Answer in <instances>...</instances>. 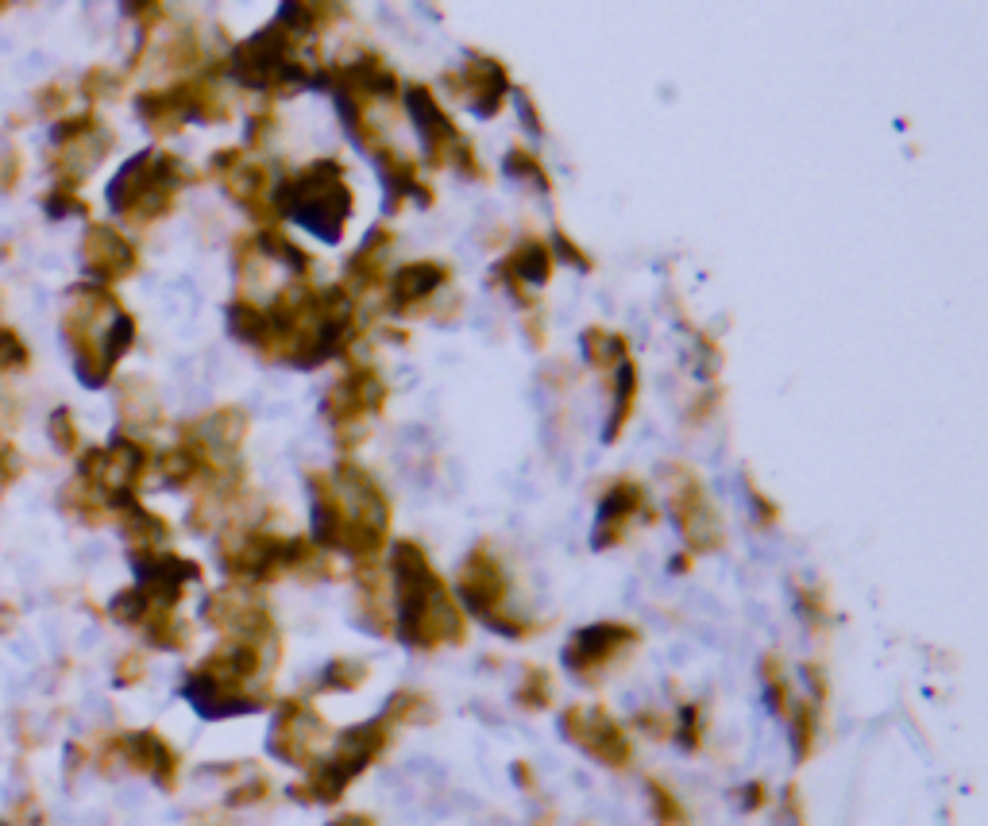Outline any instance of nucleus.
<instances>
[{"label": "nucleus", "mask_w": 988, "mask_h": 826, "mask_svg": "<svg viewBox=\"0 0 988 826\" xmlns=\"http://www.w3.org/2000/svg\"><path fill=\"white\" fill-rule=\"evenodd\" d=\"M819 723H823V703L796 695L788 707V734H792V753H796L799 765L811 760L815 742H819Z\"/></svg>", "instance_id": "bb28decb"}, {"label": "nucleus", "mask_w": 988, "mask_h": 826, "mask_svg": "<svg viewBox=\"0 0 988 826\" xmlns=\"http://www.w3.org/2000/svg\"><path fill=\"white\" fill-rule=\"evenodd\" d=\"M579 340H583V355H587V363L595 371H618L622 363L629 360L626 336H622V332H614V329L591 325Z\"/></svg>", "instance_id": "c85d7f7f"}, {"label": "nucleus", "mask_w": 988, "mask_h": 826, "mask_svg": "<svg viewBox=\"0 0 988 826\" xmlns=\"http://www.w3.org/2000/svg\"><path fill=\"white\" fill-rule=\"evenodd\" d=\"M120 525H124L128 541L140 548H159L170 537V525L159 514H151L148 506H140V502L120 510Z\"/></svg>", "instance_id": "2f4dec72"}, {"label": "nucleus", "mask_w": 988, "mask_h": 826, "mask_svg": "<svg viewBox=\"0 0 988 826\" xmlns=\"http://www.w3.org/2000/svg\"><path fill=\"white\" fill-rule=\"evenodd\" d=\"M271 796V780H266V776H255V780H244V784H236V788L229 792V804L232 807H251V804H259V799H266Z\"/></svg>", "instance_id": "c03bdc74"}, {"label": "nucleus", "mask_w": 988, "mask_h": 826, "mask_svg": "<svg viewBox=\"0 0 988 826\" xmlns=\"http://www.w3.org/2000/svg\"><path fill=\"white\" fill-rule=\"evenodd\" d=\"M649 804L653 815H657V826H687V812L661 780H649Z\"/></svg>", "instance_id": "58836bf2"}, {"label": "nucleus", "mask_w": 988, "mask_h": 826, "mask_svg": "<svg viewBox=\"0 0 988 826\" xmlns=\"http://www.w3.org/2000/svg\"><path fill=\"white\" fill-rule=\"evenodd\" d=\"M386 399H391L386 379L379 375L371 363H355V367H347L344 375L325 391L321 413L332 421V429H336V436L344 441V449H355V444L363 441V425L383 413Z\"/></svg>", "instance_id": "9d476101"}, {"label": "nucleus", "mask_w": 988, "mask_h": 826, "mask_svg": "<svg viewBox=\"0 0 988 826\" xmlns=\"http://www.w3.org/2000/svg\"><path fill=\"white\" fill-rule=\"evenodd\" d=\"M329 826H375V819H371V815H340V819H332Z\"/></svg>", "instance_id": "864d4df0"}, {"label": "nucleus", "mask_w": 988, "mask_h": 826, "mask_svg": "<svg viewBox=\"0 0 988 826\" xmlns=\"http://www.w3.org/2000/svg\"><path fill=\"white\" fill-rule=\"evenodd\" d=\"M553 251H548L545 240L537 236H525L517 248H510L506 255L498 259V266L491 271L494 282L506 286V294L514 298L517 305H530L533 302V290H541L548 279H553Z\"/></svg>", "instance_id": "aec40b11"}, {"label": "nucleus", "mask_w": 988, "mask_h": 826, "mask_svg": "<svg viewBox=\"0 0 988 826\" xmlns=\"http://www.w3.org/2000/svg\"><path fill=\"white\" fill-rule=\"evenodd\" d=\"M140 676H143V664L140 661H135V657L120 661V672H117L120 684H132V679H140Z\"/></svg>", "instance_id": "3c124183"}, {"label": "nucleus", "mask_w": 988, "mask_h": 826, "mask_svg": "<svg viewBox=\"0 0 988 826\" xmlns=\"http://www.w3.org/2000/svg\"><path fill=\"white\" fill-rule=\"evenodd\" d=\"M402 104H406L413 128H417L421 135V148H425V159L429 167H452L460 170L464 178H487V170H483L480 155H475L472 140H467L464 132L456 128V120L444 112V104L433 97V89L429 85H406L402 89Z\"/></svg>", "instance_id": "1a4fd4ad"}, {"label": "nucleus", "mask_w": 988, "mask_h": 826, "mask_svg": "<svg viewBox=\"0 0 988 826\" xmlns=\"http://www.w3.org/2000/svg\"><path fill=\"white\" fill-rule=\"evenodd\" d=\"M796 606H799V618H804L811 629H823L826 622H830V603H826L823 591H815V587H799Z\"/></svg>", "instance_id": "ea45409f"}, {"label": "nucleus", "mask_w": 988, "mask_h": 826, "mask_svg": "<svg viewBox=\"0 0 988 826\" xmlns=\"http://www.w3.org/2000/svg\"><path fill=\"white\" fill-rule=\"evenodd\" d=\"M510 598H514V587H510V576H506V568H502V561L491 553V545H475L472 553L464 556L460 576H456L460 611L475 614L483 626L502 637H514V642L533 637L537 626H533L530 618H522Z\"/></svg>", "instance_id": "6e6552de"}, {"label": "nucleus", "mask_w": 988, "mask_h": 826, "mask_svg": "<svg viewBox=\"0 0 988 826\" xmlns=\"http://www.w3.org/2000/svg\"><path fill=\"white\" fill-rule=\"evenodd\" d=\"M760 679H765V699H768V711H773L776 718H788V707H792V684H788V672H784V661L776 657V653H768L765 661H760Z\"/></svg>", "instance_id": "72a5a7b5"}, {"label": "nucleus", "mask_w": 988, "mask_h": 826, "mask_svg": "<svg viewBox=\"0 0 988 826\" xmlns=\"http://www.w3.org/2000/svg\"><path fill=\"white\" fill-rule=\"evenodd\" d=\"M371 163H375L379 182H383L386 190V213H399L406 201H417L421 209L433 205V190H429L425 178H421V167L413 163L410 155H402L399 148L383 143V148L371 155Z\"/></svg>", "instance_id": "5701e85b"}, {"label": "nucleus", "mask_w": 988, "mask_h": 826, "mask_svg": "<svg viewBox=\"0 0 988 826\" xmlns=\"http://www.w3.org/2000/svg\"><path fill=\"white\" fill-rule=\"evenodd\" d=\"M216 561L224 576L263 587V583L302 576V580H325L332 576V556L321 553L310 537L298 533H279L271 525H229L216 541Z\"/></svg>", "instance_id": "7ed1b4c3"}, {"label": "nucleus", "mask_w": 988, "mask_h": 826, "mask_svg": "<svg viewBox=\"0 0 988 826\" xmlns=\"http://www.w3.org/2000/svg\"><path fill=\"white\" fill-rule=\"evenodd\" d=\"M745 491H749L753 510H757V522H760V525H773V522H776V502L768 498V495H760L757 483H753L749 475H745Z\"/></svg>", "instance_id": "49530a36"}, {"label": "nucleus", "mask_w": 988, "mask_h": 826, "mask_svg": "<svg viewBox=\"0 0 988 826\" xmlns=\"http://www.w3.org/2000/svg\"><path fill=\"white\" fill-rule=\"evenodd\" d=\"M394 251V229L386 224H375V229L363 236V244L352 251L344 266V290L347 294H367V290L386 286V259Z\"/></svg>", "instance_id": "393cba45"}, {"label": "nucleus", "mask_w": 988, "mask_h": 826, "mask_svg": "<svg viewBox=\"0 0 988 826\" xmlns=\"http://www.w3.org/2000/svg\"><path fill=\"white\" fill-rule=\"evenodd\" d=\"M305 39H298L294 31H286L279 20H271L266 28H259L251 39H240L229 54V74L240 85L255 89L266 97H286L302 85H317L321 67L305 59Z\"/></svg>", "instance_id": "39448f33"}, {"label": "nucleus", "mask_w": 988, "mask_h": 826, "mask_svg": "<svg viewBox=\"0 0 988 826\" xmlns=\"http://www.w3.org/2000/svg\"><path fill=\"white\" fill-rule=\"evenodd\" d=\"M135 263H140V255H135L132 240L124 232L112 229V224H89L82 240V266L97 286L109 290L112 282L128 279L135 271Z\"/></svg>", "instance_id": "412c9836"}, {"label": "nucleus", "mask_w": 988, "mask_h": 826, "mask_svg": "<svg viewBox=\"0 0 988 826\" xmlns=\"http://www.w3.org/2000/svg\"><path fill=\"white\" fill-rule=\"evenodd\" d=\"M517 703H522L525 711H548L553 707V676H548V668H537V664H530V668L522 672V687H517Z\"/></svg>", "instance_id": "c9c22d12"}, {"label": "nucleus", "mask_w": 988, "mask_h": 826, "mask_svg": "<svg viewBox=\"0 0 988 826\" xmlns=\"http://www.w3.org/2000/svg\"><path fill=\"white\" fill-rule=\"evenodd\" d=\"M634 406H637V367H634V360H626L618 371H614V402H611V417H606V429H603L606 444H614L622 436V429H626L629 417H634Z\"/></svg>", "instance_id": "cd10ccee"}, {"label": "nucleus", "mask_w": 988, "mask_h": 826, "mask_svg": "<svg viewBox=\"0 0 988 826\" xmlns=\"http://www.w3.org/2000/svg\"><path fill=\"white\" fill-rule=\"evenodd\" d=\"M329 745V726L325 718L317 715L310 699L302 695H290L274 707L271 718V734H266V749L282 760V765L294 768H310L313 760L325 753Z\"/></svg>", "instance_id": "ddd939ff"}, {"label": "nucleus", "mask_w": 988, "mask_h": 826, "mask_svg": "<svg viewBox=\"0 0 988 826\" xmlns=\"http://www.w3.org/2000/svg\"><path fill=\"white\" fill-rule=\"evenodd\" d=\"M379 718L391 726H425L436 718V707L429 695L421 692H410V687H402V692H394L391 699H386V707L379 711Z\"/></svg>", "instance_id": "7c9ffc66"}, {"label": "nucleus", "mask_w": 988, "mask_h": 826, "mask_svg": "<svg viewBox=\"0 0 988 826\" xmlns=\"http://www.w3.org/2000/svg\"><path fill=\"white\" fill-rule=\"evenodd\" d=\"M209 174L224 185V193H229V198L244 209L259 229L279 224V216H274V209H271L274 174L263 163L248 159L240 148H229V151H216V155L209 159Z\"/></svg>", "instance_id": "2eb2a0df"}, {"label": "nucleus", "mask_w": 988, "mask_h": 826, "mask_svg": "<svg viewBox=\"0 0 988 826\" xmlns=\"http://www.w3.org/2000/svg\"><path fill=\"white\" fill-rule=\"evenodd\" d=\"M637 723H642V731H645V734H653V738H657V742L672 738V718L657 715V711H653V715H637Z\"/></svg>", "instance_id": "09e8293b"}, {"label": "nucleus", "mask_w": 988, "mask_h": 826, "mask_svg": "<svg viewBox=\"0 0 988 826\" xmlns=\"http://www.w3.org/2000/svg\"><path fill=\"white\" fill-rule=\"evenodd\" d=\"M47 433L54 436V449L59 452H78V441H82V436H78V425H74V417H70V410H54L51 421H47Z\"/></svg>", "instance_id": "a19ab883"}, {"label": "nucleus", "mask_w": 988, "mask_h": 826, "mask_svg": "<svg viewBox=\"0 0 988 826\" xmlns=\"http://www.w3.org/2000/svg\"><path fill=\"white\" fill-rule=\"evenodd\" d=\"M452 282V271L433 259H417V263H402L399 271L386 279V310L410 318V313L425 310L436 294Z\"/></svg>", "instance_id": "4be33fe9"}, {"label": "nucleus", "mask_w": 988, "mask_h": 826, "mask_svg": "<svg viewBox=\"0 0 988 826\" xmlns=\"http://www.w3.org/2000/svg\"><path fill=\"white\" fill-rule=\"evenodd\" d=\"M274 132H279V112L274 109L255 112V117L248 120V148H263Z\"/></svg>", "instance_id": "37998d69"}, {"label": "nucleus", "mask_w": 988, "mask_h": 826, "mask_svg": "<svg viewBox=\"0 0 988 826\" xmlns=\"http://www.w3.org/2000/svg\"><path fill=\"white\" fill-rule=\"evenodd\" d=\"M703 731H707V726H703V711H699V703H687V707L679 711L676 718H672V738L684 745L687 753H695V749H699V745H703Z\"/></svg>", "instance_id": "4c0bfd02"}, {"label": "nucleus", "mask_w": 988, "mask_h": 826, "mask_svg": "<svg viewBox=\"0 0 988 826\" xmlns=\"http://www.w3.org/2000/svg\"><path fill=\"white\" fill-rule=\"evenodd\" d=\"M634 522H653L649 495L637 480H618L606 487V495L598 498V514L591 525V548H614L626 541L629 525Z\"/></svg>", "instance_id": "6ab92c4d"}, {"label": "nucleus", "mask_w": 988, "mask_h": 826, "mask_svg": "<svg viewBox=\"0 0 988 826\" xmlns=\"http://www.w3.org/2000/svg\"><path fill=\"white\" fill-rule=\"evenodd\" d=\"M135 117L143 120V124L151 128V132L167 135V132H178V128L185 124L182 109H178L174 93L170 89H159V93H140L135 97Z\"/></svg>", "instance_id": "c756f323"}, {"label": "nucleus", "mask_w": 988, "mask_h": 826, "mask_svg": "<svg viewBox=\"0 0 988 826\" xmlns=\"http://www.w3.org/2000/svg\"><path fill=\"white\" fill-rule=\"evenodd\" d=\"M386 576L394 587V634L413 653H436L467 642V614L460 611L448 583L436 576L417 541H394Z\"/></svg>", "instance_id": "f03ea898"}, {"label": "nucleus", "mask_w": 988, "mask_h": 826, "mask_svg": "<svg viewBox=\"0 0 988 826\" xmlns=\"http://www.w3.org/2000/svg\"><path fill=\"white\" fill-rule=\"evenodd\" d=\"M28 363V347H23V340L16 336L12 329H0V367L12 371V367H23Z\"/></svg>", "instance_id": "a18cd8bd"}, {"label": "nucleus", "mask_w": 988, "mask_h": 826, "mask_svg": "<svg viewBox=\"0 0 988 826\" xmlns=\"http://www.w3.org/2000/svg\"><path fill=\"white\" fill-rule=\"evenodd\" d=\"M502 170H506L514 182H525V185H533V190H541V193L553 190V178H548V170L541 167L537 155H533V151H525V148H510L506 159H502Z\"/></svg>", "instance_id": "f704fd0d"}, {"label": "nucleus", "mask_w": 988, "mask_h": 826, "mask_svg": "<svg viewBox=\"0 0 988 826\" xmlns=\"http://www.w3.org/2000/svg\"><path fill=\"white\" fill-rule=\"evenodd\" d=\"M271 209L279 221H294L321 244H340L352 221V185L336 159H313L310 167L279 178L271 193Z\"/></svg>", "instance_id": "20e7f679"}, {"label": "nucleus", "mask_w": 988, "mask_h": 826, "mask_svg": "<svg viewBox=\"0 0 988 826\" xmlns=\"http://www.w3.org/2000/svg\"><path fill=\"white\" fill-rule=\"evenodd\" d=\"M548 251H553V259H564V263H572V266H576V271H591V266H595V263H591L587 251H583L579 244H572L568 232H556V236H553V248H548Z\"/></svg>", "instance_id": "79ce46f5"}, {"label": "nucleus", "mask_w": 988, "mask_h": 826, "mask_svg": "<svg viewBox=\"0 0 988 826\" xmlns=\"http://www.w3.org/2000/svg\"><path fill=\"white\" fill-rule=\"evenodd\" d=\"M344 16H347L344 4H294V0H286V4H279V16H274V20H279L286 31H294L298 39L313 43L321 31H329L332 23L344 20Z\"/></svg>", "instance_id": "a878e982"}, {"label": "nucleus", "mask_w": 988, "mask_h": 826, "mask_svg": "<svg viewBox=\"0 0 988 826\" xmlns=\"http://www.w3.org/2000/svg\"><path fill=\"white\" fill-rule=\"evenodd\" d=\"M182 695L190 699V707L198 711L201 718H213V723L236 718V715H255V711H263L266 703H271L266 687L240 684V679H229L221 676V672H209L205 664H198V668L185 676Z\"/></svg>", "instance_id": "dca6fc26"}, {"label": "nucleus", "mask_w": 988, "mask_h": 826, "mask_svg": "<svg viewBox=\"0 0 988 826\" xmlns=\"http://www.w3.org/2000/svg\"><path fill=\"white\" fill-rule=\"evenodd\" d=\"M642 645V629L629 626V622H595V626H583L564 642V668L579 679V684H598L606 672L622 668L634 649Z\"/></svg>", "instance_id": "9b49d317"}, {"label": "nucleus", "mask_w": 988, "mask_h": 826, "mask_svg": "<svg viewBox=\"0 0 988 826\" xmlns=\"http://www.w3.org/2000/svg\"><path fill=\"white\" fill-rule=\"evenodd\" d=\"M185 182H190V170L182 167V159L167 151H140L109 182V205L124 221L151 224L174 209V198Z\"/></svg>", "instance_id": "0eeeda50"}, {"label": "nucleus", "mask_w": 988, "mask_h": 826, "mask_svg": "<svg viewBox=\"0 0 988 826\" xmlns=\"http://www.w3.org/2000/svg\"><path fill=\"white\" fill-rule=\"evenodd\" d=\"M394 742V726L383 723V718H371V723L347 726L336 742H332L329 753H321L310 768H305V780L290 788V796L298 804H340L352 780H360Z\"/></svg>", "instance_id": "423d86ee"}, {"label": "nucleus", "mask_w": 988, "mask_h": 826, "mask_svg": "<svg viewBox=\"0 0 988 826\" xmlns=\"http://www.w3.org/2000/svg\"><path fill=\"white\" fill-rule=\"evenodd\" d=\"M371 676V664L367 661H355V657H336L325 664L321 672L317 687L321 692H360Z\"/></svg>", "instance_id": "473e14b6"}, {"label": "nucleus", "mask_w": 988, "mask_h": 826, "mask_svg": "<svg viewBox=\"0 0 988 826\" xmlns=\"http://www.w3.org/2000/svg\"><path fill=\"white\" fill-rule=\"evenodd\" d=\"M668 514L676 522V530L684 533L687 556H703V553H718L726 545V530L723 517H718L715 502H710L703 480L692 472V467H676L668 472Z\"/></svg>", "instance_id": "f8f14e48"}, {"label": "nucleus", "mask_w": 988, "mask_h": 826, "mask_svg": "<svg viewBox=\"0 0 988 826\" xmlns=\"http://www.w3.org/2000/svg\"><path fill=\"white\" fill-rule=\"evenodd\" d=\"M517 109H522V120H525V124H530V132H533V135H545V124H541L537 104H533V93H530V89H517Z\"/></svg>", "instance_id": "de8ad7c7"}, {"label": "nucleus", "mask_w": 988, "mask_h": 826, "mask_svg": "<svg viewBox=\"0 0 988 826\" xmlns=\"http://www.w3.org/2000/svg\"><path fill=\"white\" fill-rule=\"evenodd\" d=\"M561 734L568 745H576L583 757L598 760L603 768L622 773V768L634 765V742L618 726V718H611V711L603 707H583V703L568 707L561 715Z\"/></svg>", "instance_id": "4468645a"}, {"label": "nucleus", "mask_w": 988, "mask_h": 826, "mask_svg": "<svg viewBox=\"0 0 988 826\" xmlns=\"http://www.w3.org/2000/svg\"><path fill=\"white\" fill-rule=\"evenodd\" d=\"M117 757L124 760L132 773H143L159 784V788H174L178 780V753L163 734L155 731H132L117 738Z\"/></svg>", "instance_id": "b1692460"}, {"label": "nucleus", "mask_w": 988, "mask_h": 826, "mask_svg": "<svg viewBox=\"0 0 988 826\" xmlns=\"http://www.w3.org/2000/svg\"><path fill=\"white\" fill-rule=\"evenodd\" d=\"M444 85L452 89L464 109H472L480 120H491L506 109V97H510V70L502 67L494 54L483 51H467L464 67L448 70L444 74Z\"/></svg>", "instance_id": "f3484780"}, {"label": "nucleus", "mask_w": 988, "mask_h": 826, "mask_svg": "<svg viewBox=\"0 0 988 826\" xmlns=\"http://www.w3.org/2000/svg\"><path fill=\"white\" fill-rule=\"evenodd\" d=\"M768 799V792H765V784H749V788L742 792V804L749 807V812H757L760 804H765Z\"/></svg>", "instance_id": "8fccbe9b"}, {"label": "nucleus", "mask_w": 988, "mask_h": 826, "mask_svg": "<svg viewBox=\"0 0 988 826\" xmlns=\"http://www.w3.org/2000/svg\"><path fill=\"white\" fill-rule=\"evenodd\" d=\"M132 568H135V587L148 595L151 606L159 611H174L178 598H182L185 583H201V568L185 556L163 553V548H135L132 553Z\"/></svg>", "instance_id": "a211bd4d"}, {"label": "nucleus", "mask_w": 988, "mask_h": 826, "mask_svg": "<svg viewBox=\"0 0 988 826\" xmlns=\"http://www.w3.org/2000/svg\"><path fill=\"white\" fill-rule=\"evenodd\" d=\"M109 614L120 622V626H143V618L151 614V603L140 587H128L109 603Z\"/></svg>", "instance_id": "e433bc0d"}, {"label": "nucleus", "mask_w": 988, "mask_h": 826, "mask_svg": "<svg viewBox=\"0 0 988 826\" xmlns=\"http://www.w3.org/2000/svg\"><path fill=\"white\" fill-rule=\"evenodd\" d=\"M525 329H530V336H533V344H545V321H541V313H530V318L522 321Z\"/></svg>", "instance_id": "603ef678"}, {"label": "nucleus", "mask_w": 988, "mask_h": 826, "mask_svg": "<svg viewBox=\"0 0 988 826\" xmlns=\"http://www.w3.org/2000/svg\"><path fill=\"white\" fill-rule=\"evenodd\" d=\"M310 491V541L321 553L352 564H375L391 541V498L367 467L340 460L332 472H305Z\"/></svg>", "instance_id": "f257e3e1"}]
</instances>
